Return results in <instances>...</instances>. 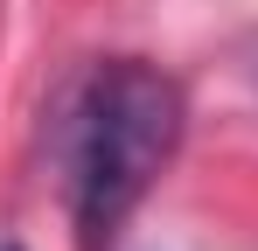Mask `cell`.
I'll return each instance as SVG.
<instances>
[{"label":"cell","instance_id":"obj_1","mask_svg":"<svg viewBox=\"0 0 258 251\" xmlns=\"http://www.w3.org/2000/svg\"><path fill=\"white\" fill-rule=\"evenodd\" d=\"M174 140H181L174 77L133 56H112L84 77L63 119V174H70L77 230L91 244L133 216V203L154 189V174L174 161Z\"/></svg>","mask_w":258,"mask_h":251},{"label":"cell","instance_id":"obj_2","mask_svg":"<svg viewBox=\"0 0 258 251\" xmlns=\"http://www.w3.org/2000/svg\"><path fill=\"white\" fill-rule=\"evenodd\" d=\"M0 251H21V244H0Z\"/></svg>","mask_w":258,"mask_h":251},{"label":"cell","instance_id":"obj_3","mask_svg":"<svg viewBox=\"0 0 258 251\" xmlns=\"http://www.w3.org/2000/svg\"><path fill=\"white\" fill-rule=\"evenodd\" d=\"M251 77H258V63H251Z\"/></svg>","mask_w":258,"mask_h":251}]
</instances>
